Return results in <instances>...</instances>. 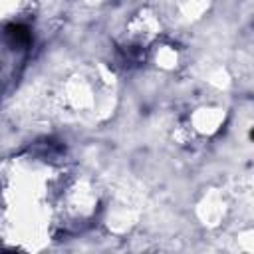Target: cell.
<instances>
[{"mask_svg": "<svg viewBox=\"0 0 254 254\" xmlns=\"http://www.w3.org/2000/svg\"><path fill=\"white\" fill-rule=\"evenodd\" d=\"M161 30V22L157 18V14L149 8L141 10L139 14H135L131 20H129V26H127V32L133 40L137 42H149L153 40Z\"/></svg>", "mask_w": 254, "mask_h": 254, "instance_id": "obj_4", "label": "cell"}, {"mask_svg": "<svg viewBox=\"0 0 254 254\" xmlns=\"http://www.w3.org/2000/svg\"><path fill=\"white\" fill-rule=\"evenodd\" d=\"M30 2L32 0H0V4H2V16L4 18L16 16V14L24 12L30 6Z\"/></svg>", "mask_w": 254, "mask_h": 254, "instance_id": "obj_8", "label": "cell"}, {"mask_svg": "<svg viewBox=\"0 0 254 254\" xmlns=\"http://www.w3.org/2000/svg\"><path fill=\"white\" fill-rule=\"evenodd\" d=\"M196 214H198L202 224L218 226L224 220V214H226V200H224V196L218 190L206 192L200 198V202L196 204Z\"/></svg>", "mask_w": 254, "mask_h": 254, "instance_id": "obj_3", "label": "cell"}, {"mask_svg": "<svg viewBox=\"0 0 254 254\" xmlns=\"http://www.w3.org/2000/svg\"><path fill=\"white\" fill-rule=\"evenodd\" d=\"M208 2L210 0H177V8L183 18L196 20L204 14V10L208 8Z\"/></svg>", "mask_w": 254, "mask_h": 254, "instance_id": "obj_6", "label": "cell"}, {"mask_svg": "<svg viewBox=\"0 0 254 254\" xmlns=\"http://www.w3.org/2000/svg\"><path fill=\"white\" fill-rule=\"evenodd\" d=\"M155 62H157V65L163 67V69H173V67L177 65V62H179V54L175 52V48H171V46H163V48L157 50V54H155Z\"/></svg>", "mask_w": 254, "mask_h": 254, "instance_id": "obj_7", "label": "cell"}, {"mask_svg": "<svg viewBox=\"0 0 254 254\" xmlns=\"http://www.w3.org/2000/svg\"><path fill=\"white\" fill-rule=\"evenodd\" d=\"M190 127L198 135H212L224 123V109L220 107H198L190 115Z\"/></svg>", "mask_w": 254, "mask_h": 254, "instance_id": "obj_5", "label": "cell"}, {"mask_svg": "<svg viewBox=\"0 0 254 254\" xmlns=\"http://www.w3.org/2000/svg\"><path fill=\"white\" fill-rule=\"evenodd\" d=\"M64 101L71 107V109H77V111H85V109H91L95 107V91L91 87V83L81 77V75H71L65 79L64 83Z\"/></svg>", "mask_w": 254, "mask_h": 254, "instance_id": "obj_2", "label": "cell"}, {"mask_svg": "<svg viewBox=\"0 0 254 254\" xmlns=\"http://www.w3.org/2000/svg\"><path fill=\"white\" fill-rule=\"evenodd\" d=\"M60 210L71 220H85L97 208V192L87 179H71L60 189Z\"/></svg>", "mask_w": 254, "mask_h": 254, "instance_id": "obj_1", "label": "cell"}, {"mask_svg": "<svg viewBox=\"0 0 254 254\" xmlns=\"http://www.w3.org/2000/svg\"><path fill=\"white\" fill-rule=\"evenodd\" d=\"M208 81L212 83V85H216V87H226L228 85V75H226V71L222 69V67H216L214 71H210L208 73Z\"/></svg>", "mask_w": 254, "mask_h": 254, "instance_id": "obj_9", "label": "cell"}, {"mask_svg": "<svg viewBox=\"0 0 254 254\" xmlns=\"http://www.w3.org/2000/svg\"><path fill=\"white\" fill-rule=\"evenodd\" d=\"M238 242L244 250H250L254 252V228H248V230H242L238 234Z\"/></svg>", "mask_w": 254, "mask_h": 254, "instance_id": "obj_10", "label": "cell"}]
</instances>
